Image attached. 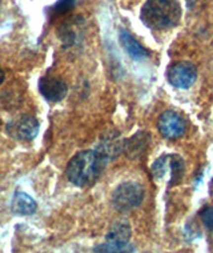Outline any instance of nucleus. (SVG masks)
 <instances>
[{
  "label": "nucleus",
  "instance_id": "nucleus-1",
  "mask_svg": "<svg viewBox=\"0 0 213 253\" xmlns=\"http://www.w3.org/2000/svg\"><path fill=\"white\" fill-rule=\"evenodd\" d=\"M108 163L92 149L78 152L65 168V175L71 183L80 188L91 187L99 179Z\"/></svg>",
  "mask_w": 213,
  "mask_h": 253
},
{
  "label": "nucleus",
  "instance_id": "nucleus-2",
  "mask_svg": "<svg viewBox=\"0 0 213 253\" xmlns=\"http://www.w3.org/2000/svg\"><path fill=\"white\" fill-rule=\"evenodd\" d=\"M140 19L151 30H170L180 23L181 7L177 0H148L141 8Z\"/></svg>",
  "mask_w": 213,
  "mask_h": 253
},
{
  "label": "nucleus",
  "instance_id": "nucleus-3",
  "mask_svg": "<svg viewBox=\"0 0 213 253\" xmlns=\"http://www.w3.org/2000/svg\"><path fill=\"white\" fill-rule=\"evenodd\" d=\"M144 188L136 181H124L115 188L111 197L112 207L118 212L127 213L140 207L144 200Z\"/></svg>",
  "mask_w": 213,
  "mask_h": 253
},
{
  "label": "nucleus",
  "instance_id": "nucleus-4",
  "mask_svg": "<svg viewBox=\"0 0 213 253\" xmlns=\"http://www.w3.org/2000/svg\"><path fill=\"white\" fill-rule=\"evenodd\" d=\"M167 79L170 85L187 89L193 85L197 79V68L191 61H176L167 71Z\"/></svg>",
  "mask_w": 213,
  "mask_h": 253
},
{
  "label": "nucleus",
  "instance_id": "nucleus-5",
  "mask_svg": "<svg viewBox=\"0 0 213 253\" xmlns=\"http://www.w3.org/2000/svg\"><path fill=\"white\" fill-rule=\"evenodd\" d=\"M157 129L164 139L177 140L187 132V123L177 112L166 111L159 116Z\"/></svg>",
  "mask_w": 213,
  "mask_h": 253
},
{
  "label": "nucleus",
  "instance_id": "nucleus-6",
  "mask_svg": "<svg viewBox=\"0 0 213 253\" xmlns=\"http://www.w3.org/2000/svg\"><path fill=\"white\" fill-rule=\"evenodd\" d=\"M39 91L47 101L59 103L67 96L68 85L61 78L45 75L39 80Z\"/></svg>",
  "mask_w": 213,
  "mask_h": 253
},
{
  "label": "nucleus",
  "instance_id": "nucleus-7",
  "mask_svg": "<svg viewBox=\"0 0 213 253\" xmlns=\"http://www.w3.org/2000/svg\"><path fill=\"white\" fill-rule=\"evenodd\" d=\"M39 122L32 115H23L18 120L11 123V126H8V131H11L13 137L22 141H32L39 135Z\"/></svg>",
  "mask_w": 213,
  "mask_h": 253
},
{
  "label": "nucleus",
  "instance_id": "nucleus-8",
  "mask_svg": "<svg viewBox=\"0 0 213 253\" xmlns=\"http://www.w3.org/2000/svg\"><path fill=\"white\" fill-rule=\"evenodd\" d=\"M123 144H124V140H122L118 132H108L101 137L95 151L104 159L105 162L109 163L122 152Z\"/></svg>",
  "mask_w": 213,
  "mask_h": 253
},
{
  "label": "nucleus",
  "instance_id": "nucleus-9",
  "mask_svg": "<svg viewBox=\"0 0 213 253\" xmlns=\"http://www.w3.org/2000/svg\"><path fill=\"white\" fill-rule=\"evenodd\" d=\"M149 140H151V136H149L148 132H137L129 139L124 140L123 152L126 153L127 157H129V159H140L144 153L147 152Z\"/></svg>",
  "mask_w": 213,
  "mask_h": 253
},
{
  "label": "nucleus",
  "instance_id": "nucleus-10",
  "mask_svg": "<svg viewBox=\"0 0 213 253\" xmlns=\"http://www.w3.org/2000/svg\"><path fill=\"white\" fill-rule=\"evenodd\" d=\"M11 211L18 216H31L38 211V203L28 193L16 191L13 195Z\"/></svg>",
  "mask_w": 213,
  "mask_h": 253
},
{
  "label": "nucleus",
  "instance_id": "nucleus-11",
  "mask_svg": "<svg viewBox=\"0 0 213 253\" xmlns=\"http://www.w3.org/2000/svg\"><path fill=\"white\" fill-rule=\"evenodd\" d=\"M119 40H120V44H122L123 48L126 49V52L128 53L129 57H132L133 60H143L144 57L148 56L147 49L144 48L143 45H141L133 36L130 35L128 31L120 30Z\"/></svg>",
  "mask_w": 213,
  "mask_h": 253
},
{
  "label": "nucleus",
  "instance_id": "nucleus-12",
  "mask_svg": "<svg viewBox=\"0 0 213 253\" xmlns=\"http://www.w3.org/2000/svg\"><path fill=\"white\" fill-rule=\"evenodd\" d=\"M132 229L128 221L126 220H119L109 227L107 235H105V241L109 243H129Z\"/></svg>",
  "mask_w": 213,
  "mask_h": 253
},
{
  "label": "nucleus",
  "instance_id": "nucleus-13",
  "mask_svg": "<svg viewBox=\"0 0 213 253\" xmlns=\"http://www.w3.org/2000/svg\"><path fill=\"white\" fill-rule=\"evenodd\" d=\"M83 22H80V18L71 19L65 22L60 28V39L65 45H72L79 42V36L82 32Z\"/></svg>",
  "mask_w": 213,
  "mask_h": 253
},
{
  "label": "nucleus",
  "instance_id": "nucleus-14",
  "mask_svg": "<svg viewBox=\"0 0 213 253\" xmlns=\"http://www.w3.org/2000/svg\"><path fill=\"white\" fill-rule=\"evenodd\" d=\"M185 172V163H184L183 157H180L178 155H170V185H176L181 181Z\"/></svg>",
  "mask_w": 213,
  "mask_h": 253
},
{
  "label": "nucleus",
  "instance_id": "nucleus-15",
  "mask_svg": "<svg viewBox=\"0 0 213 253\" xmlns=\"http://www.w3.org/2000/svg\"><path fill=\"white\" fill-rule=\"evenodd\" d=\"M136 248L129 243H109L105 241L104 244L97 245L93 252H101V253H129L135 252Z\"/></svg>",
  "mask_w": 213,
  "mask_h": 253
},
{
  "label": "nucleus",
  "instance_id": "nucleus-16",
  "mask_svg": "<svg viewBox=\"0 0 213 253\" xmlns=\"http://www.w3.org/2000/svg\"><path fill=\"white\" fill-rule=\"evenodd\" d=\"M170 155H163L155 160V163L151 167L153 179L160 180L166 176L167 170H170Z\"/></svg>",
  "mask_w": 213,
  "mask_h": 253
},
{
  "label": "nucleus",
  "instance_id": "nucleus-17",
  "mask_svg": "<svg viewBox=\"0 0 213 253\" xmlns=\"http://www.w3.org/2000/svg\"><path fill=\"white\" fill-rule=\"evenodd\" d=\"M200 218L205 228H208L209 231H213V207H205L200 212Z\"/></svg>",
  "mask_w": 213,
  "mask_h": 253
},
{
  "label": "nucleus",
  "instance_id": "nucleus-18",
  "mask_svg": "<svg viewBox=\"0 0 213 253\" xmlns=\"http://www.w3.org/2000/svg\"><path fill=\"white\" fill-rule=\"evenodd\" d=\"M75 5V0H60L57 4L53 5V13H64Z\"/></svg>",
  "mask_w": 213,
  "mask_h": 253
},
{
  "label": "nucleus",
  "instance_id": "nucleus-19",
  "mask_svg": "<svg viewBox=\"0 0 213 253\" xmlns=\"http://www.w3.org/2000/svg\"><path fill=\"white\" fill-rule=\"evenodd\" d=\"M4 79H5L4 71H3V68L0 67V84H1V83H3V82H4Z\"/></svg>",
  "mask_w": 213,
  "mask_h": 253
},
{
  "label": "nucleus",
  "instance_id": "nucleus-20",
  "mask_svg": "<svg viewBox=\"0 0 213 253\" xmlns=\"http://www.w3.org/2000/svg\"><path fill=\"white\" fill-rule=\"evenodd\" d=\"M211 193L213 195V180H212V183H211Z\"/></svg>",
  "mask_w": 213,
  "mask_h": 253
},
{
  "label": "nucleus",
  "instance_id": "nucleus-21",
  "mask_svg": "<svg viewBox=\"0 0 213 253\" xmlns=\"http://www.w3.org/2000/svg\"><path fill=\"white\" fill-rule=\"evenodd\" d=\"M0 4H1V0H0Z\"/></svg>",
  "mask_w": 213,
  "mask_h": 253
}]
</instances>
